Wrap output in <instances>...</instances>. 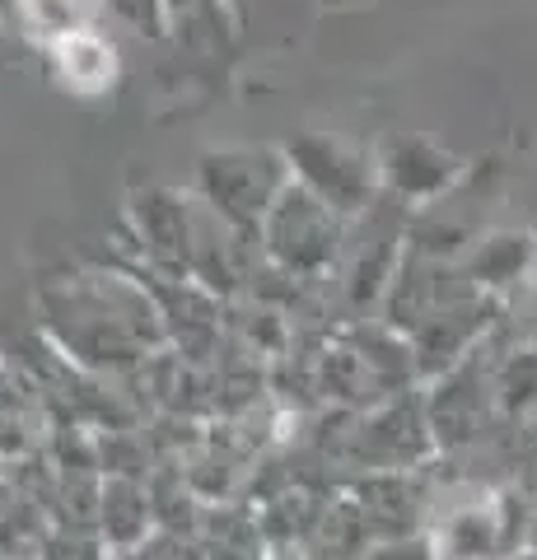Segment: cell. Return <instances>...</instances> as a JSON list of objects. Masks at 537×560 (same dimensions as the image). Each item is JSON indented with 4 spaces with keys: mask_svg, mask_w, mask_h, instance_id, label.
<instances>
[{
    "mask_svg": "<svg viewBox=\"0 0 537 560\" xmlns=\"http://www.w3.org/2000/svg\"><path fill=\"white\" fill-rule=\"evenodd\" d=\"M57 66L75 90H98L113 75V47H103L90 33H66L57 38Z\"/></svg>",
    "mask_w": 537,
    "mask_h": 560,
    "instance_id": "obj_1",
    "label": "cell"
}]
</instances>
